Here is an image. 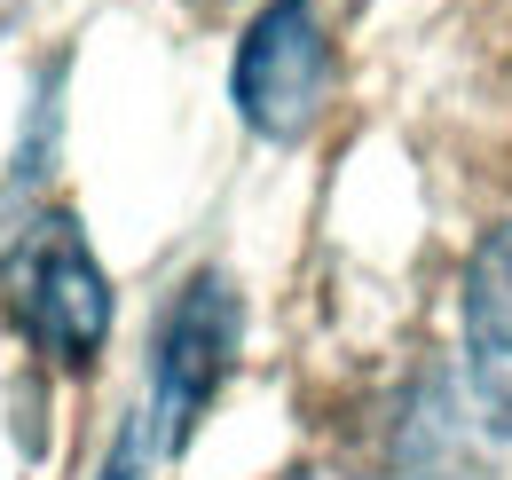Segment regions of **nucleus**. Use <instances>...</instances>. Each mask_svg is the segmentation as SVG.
<instances>
[{
  "mask_svg": "<svg viewBox=\"0 0 512 480\" xmlns=\"http://www.w3.org/2000/svg\"><path fill=\"white\" fill-rule=\"evenodd\" d=\"M8 300H16V323L32 331V347H48L56 362H87L111 331V284L64 213L24 221V237L8 252Z\"/></svg>",
  "mask_w": 512,
  "mask_h": 480,
  "instance_id": "obj_1",
  "label": "nucleus"
},
{
  "mask_svg": "<svg viewBox=\"0 0 512 480\" xmlns=\"http://www.w3.org/2000/svg\"><path fill=\"white\" fill-rule=\"evenodd\" d=\"M331 95V40H323L308 0H276L260 8L245 48H237V111L268 142H300L323 119Z\"/></svg>",
  "mask_w": 512,
  "mask_h": 480,
  "instance_id": "obj_2",
  "label": "nucleus"
},
{
  "mask_svg": "<svg viewBox=\"0 0 512 480\" xmlns=\"http://www.w3.org/2000/svg\"><path fill=\"white\" fill-rule=\"evenodd\" d=\"M229 347H237V300L221 276H197L182 307L166 315V339H158V370H150V410L158 418V457L190 433V418L213 402L221 370H229Z\"/></svg>",
  "mask_w": 512,
  "mask_h": 480,
  "instance_id": "obj_3",
  "label": "nucleus"
},
{
  "mask_svg": "<svg viewBox=\"0 0 512 480\" xmlns=\"http://www.w3.org/2000/svg\"><path fill=\"white\" fill-rule=\"evenodd\" d=\"M465 378L481 418L512 433V221L489 229L465 268Z\"/></svg>",
  "mask_w": 512,
  "mask_h": 480,
  "instance_id": "obj_4",
  "label": "nucleus"
}]
</instances>
